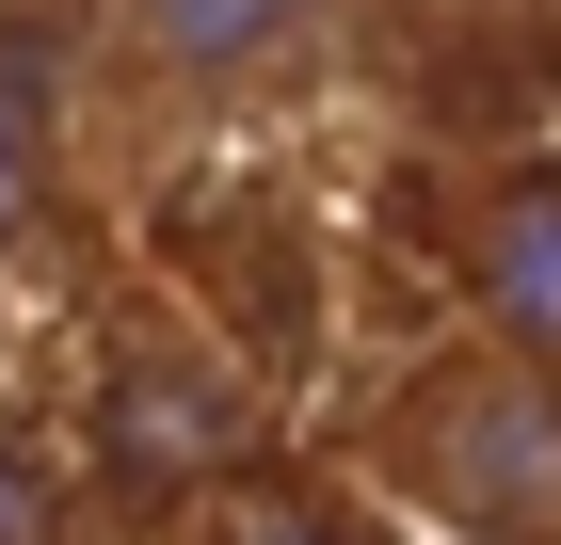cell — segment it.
<instances>
[{"label":"cell","mask_w":561,"mask_h":545,"mask_svg":"<svg viewBox=\"0 0 561 545\" xmlns=\"http://www.w3.org/2000/svg\"><path fill=\"white\" fill-rule=\"evenodd\" d=\"M386 498L417 513L433 545H546L561 530V418H546V370L514 353H449L386 401Z\"/></svg>","instance_id":"cell-1"},{"label":"cell","mask_w":561,"mask_h":545,"mask_svg":"<svg viewBox=\"0 0 561 545\" xmlns=\"http://www.w3.org/2000/svg\"><path fill=\"white\" fill-rule=\"evenodd\" d=\"M337 16L353 0H96V81L145 128H193V113L273 96L305 48H337Z\"/></svg>","instance_id":"cell-2"},{"label":"cell","mask_w":561,"mask_h":545,"mask_svg":"<svg viewBox=\"0 0 561 545\" xmlns=\"http://www.w3.org/2000/svg\"><path fill=\"white\" fill-rule=\"evenodd\" d=\"M466 289H481V353L546 370L561 353V241H546V177H497L466 209Z\"/></svg>","instance_id":"cell-3"},{"label":"cell","mask_w":561,"mask_h":545,"mask_svg":"<svg viewBox=\"0 0 561 545\" xmlns=\"http://www.w3.org/2000/svg\"><path fill=\"white\" fill-rule=\"evenodd\" d=\"M225 450H241V385L161 337L129 370V401H113V465H129V481H225Z\"/></svg>","instance_id":"cell-4"},{"label":"cell","mask_w":561,"mask_h":545,"mask_svg":"<svg viewBox=\"0 0 561 545\" xmlns=\"http://www.w3.org/2000/svg\"><path fill=\"white\" fill-rule=\"evenodd\" d=\"M48 193H65V96H48L33 65L0 48V257L48 225Z\"/></svg>","instance_id":"cell-5"},{"label":"cell","mask_w":561,"mask_h":545,"mask_svg":"<svg viewBox=\"0 0 561 545\" xmlns=\"http://www.w3.org/2000/svg\"><path fill=\"white\" fill-rule=\"evenodd\" d=\"M0 545H65V481L33 450H0Z\"/></svg>","instance_id":"cell-6"},{"label":"cell","mask_w":561,"mask_h":545,"mask_svg":"<svg viewBox=\"0 0 561 545\" xmlns=\"http://www.w3.org/2000/svg\"><path fill=\"white\" fill-rule=\"evenodd\" d=\"M241 545H353L337 513H305V498H273V513H241Z\"/></svg>","instance_id":"cell-7"}]
</instances>
